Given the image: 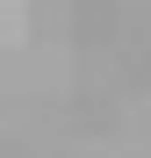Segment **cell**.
Instances as JSON below:
<instances>
[{"mask_svg": "<svg viewBox=\"0 0 151 158\" xmlns=\"http://www.w3.org/2000/svg\"><path fill=\"white\" fill-rule=\"evenodd\" d=\"M0 7H7V0H0Z\"/></svg>", "mask_w": 151, "mask_h": 158, "instance_id": "6da1fadb", "label": "cell"}]
</instances>
